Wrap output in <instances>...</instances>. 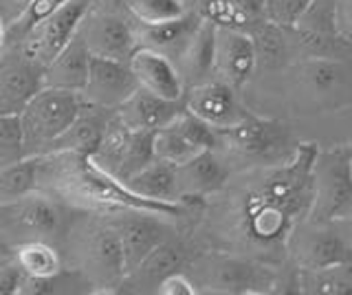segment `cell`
I'll return each instance as SVG.
<instances>
[{"label": "cell", "instance_id": "obj_1", "mask_svg": "<svg viewBox=\"0 0 352 295\" xmlns=\"http://www.w3.org/2000/svg\"><path fill=\"white\" fill-rule=\"evenodd\" d=\"M317 150L319 141L302 139L289 161L231 174L196 214L205 249L289 269V238L311 210Z\"/></svg>", "mask_w": 352, "mask_h": 295}, {"label": "cell", "instance_id": "obj_2", "mask_svg": "<svg viewBox=\"0 0 352 295\" xmlns=\"http://www.w3.org/2000/svg\"><path fill=\"white\" fill-rule=\"evenodd\" d=\"M251 113L280 119L295 130L304 124L346 119L352 111V60L300 58L256 73L240 89Z\"/></svg>", "mask_w": 352, "mask_h": 295}, {"label": "cell", "instance_id": "obj_3", "mask_svg": "<svg viewBox=\"0 0 352 295\" xmlns=\"http://www.w3.org/2000/svg\"><path fill=\"white\" fill-rule=\"evenodd\" d=\"M40 174H47L51 190L73 205L102 212H152L181 221L185 216H196L201 205L190 203H159L135 194L115 174L102 168L91 155L77 152H58L44 155Z\"/></svg>", "mask_w": 352, "mask_h": 295}, {"label": "cell", "instance_id": "obj_4", "mask_svg": "<svg viewBox=\"0 0 352 295\" xmlns=\"http://www.w3.org/2000/svg\"><path fill=\"white\" fill-rule=\"evenodd\" d=\"M194 287L198 293L216 295H269L297 293L295 271L269 267L238 254L218 249H203L187 262Z\"/></svg>", "mask_w": 352, "mask_h": 295}, {"label": "cell", "instance_id": "obj_5", "mask_svg": "<svg viewBox=\"0 0 352 295\" xmlns=\"http://www.w3.org/2000/svg\"><path fill=\"white\" fill-rule=\"evenodd\" d=\"M300 141L302 137L293 126L251 113L236 126L216 130L214 152L234 174L289 161L300 148Z\"/></svg>", "mask_w": 352, "mask_h": 295}, {"label": "cell", "instance_id": "obj_6", "mask_svg": "<svg viewBox=\"0 0 352 295\" xmlns=\"http://www.w3.org/2000/svg\"><path fill=\"white\" fill-rule=\"evenodd\" d=\"M313 201L308 218L344 221L352 214V163L348 141L319 144L313 161Z\"/></svg>", "mask_w": 352, "mask_h": 295}, {"label": "cell", "instance_id": "obj_7", "mask_svg": "<svg viewBox=\"0 0 352 295\" xmlns=\"http://www.w3.org/2000/svg\"><path fill=\"white\" fill-rule=\"evenodd\" d=\"M82 108L84 100L80 93L42 86L20 113L27 157L42 155L44 148L75 122Z\"/></svg>", "mask_w": 352, "mask_h": 295}, {"label": "cell", "instance_id": "obj_8", "mask_svg": "<svg viewBox=\"0 0 352 295\" xmlns=\"http://www.w3.org/2000/svg\"><path fill=\"white\" fill-rule=\"evenodd\" d=\"M286 251L293 271H308L352 260L346 221H313L304 216L295 225Z\"/></svg>", "mask_w": 352, "mask_h": 295}, {"label": "cell", "instance_id": "obj_9", "mask_svg": "<svg viewBox=\"0 0 352 295\" xmlns=\"http://www.w3.org/2000/svg\"><path fill=\"white\" fill-rule=\"evenodd\" d=\"M293 47L300 58L352 60V47L341 38L337 23V0H311L291 27Z\"/></svg>", "mask_w": 352, "mask_h": 295}, {"label": "cell", "instance_id": "obj_10", "mask_svg": "<svg viewBox=\"0 0 352 295\" xmlns=\"http://www.w3.org/2000/svg\"><path fill=\"white\" fill-rule=\"evenodd\" d=\"M91 5L93 0H69L53 16L44 20L42 25H38L22 38L25 40L22 56L40 64V67H47L80 31L88 12H91Z\"/></svg>", "mask_w": 352, "mask_h": 295}, {"label": "cell", "instance_id": "obj_11", "mask_svg": "<svg viewBox=\"0 0 352 295\" xmlns=\"http://www.w3.org/2000/svg\"><path fill=\"white\" fill-rule=\"evenodd\" d=\"M152 148L154 159L179 166V163L190 161L192 157L201 155L205 150H214L216 130L185 108L174 122L154 130Z\"/></svg>", "mask_w": 352, "mask_h": 295}, {"label": "cell", "instance_id": "obj_12", "mask_svg": "<svg viewBox=\"0 0 352 295\" xmlns=\"http://www.w3.org/2000/svg\"><path fill=\"white\" fill-rule=\"evenodd\" d=\"M183 102L187 111L198 119H203L214 130L236 126L251 115V111L242 102L240 93L214 78L185 89Z\"/></svg>", "mask_w": 352, "mask_h": 295}, {"label": "cell", "instance_id": "obj_13", "mask_svg": "<svg viewBox=\"0 0 352 295\" xmlns=\"http://www.w3.org/2000/svg\"><path fill=\"white\" fill-rule=\"evenodd\" d=\"M258 73V58L249 31L216 27L214 80L225 82L231 89L245 86Z\"/></svg>", "mask_w": 352, "mask_h": 295}, {"label": "cell", "instance_id": "obj_14", "mask_svg": "<svg viewBox=\"0 0 352 295\" xmlns=\"http://www.w3.org/2000/svg\"><path fill=\"white\" fill-rule=\"evenodd\" d=\"M137 89L139 82L135 73L130 71L128 62L93 56L88 82L80 95L86 104L106 108V111H115Z\"/></svg>", "mask_w": 352, "mask_h": 295}, {"label": "cell", "instance_id": "obj_15", "mask_svg": "<svg viewBox=\"0 0 352 295\" xmlns=\"http://www.w3.org/2000/svg\"><path fill=\"white\" fill-rule=\"evenodd\" d=\"M229 177V168L220 161L216 152L205 150L201 155L192 157L190 161L176 166L179 201L190 205H203L205 199H209V196L223 188Z\"/></svg>", "mask_w": 352, "mask_h": 295}, {"label": "cell", "instance_id": "obj_16", "mask_svg": "<svg viewBox=\"0 0 352 295\" xmlns=\"http://www.w3.org/2000/svg\"><path fill=\"white\" fill-rule=\"evenodd\" d=\"M172 218L152 214V212H128L124 221H119L115 227L119 229L121 245H124V265L126 278L137 271L150 251L161 245L168 236V223Z\"/></svg>", "mask_w": 352, "mask_h": 295}, {"label": "cell", "instance_id": "obj_17", "mask_svg": "<svg viewBox=\"0 0 352 295\" xmlns=\"http://www.w3.org/2000/svg\"><path fill=\"white\" fill-rule=\"evenodd\" d=\"M44 86V67L20 56L0 58V115H20Z\"/></svg>", "mask_w": 352, "mask_h": 295}, {"label": "cell", "instance_id": "obj_18", "mask_svg": "<svg viewBox=\"0 0 352 295\" xmlns=\"http://www.w3.org/2000/svg\"><path fill=\"white\" fill-rule=\"evenodd\" d=\"M128 67L135 73L141 89H146L154 95H161L165 100H183L185 95V84L176 64L163 56V53L148 49V47H137L130 53Z\"/></svg>", "mask_w": 352, "mask_h": 295}, {"label": "cell", "instance_id": "obj_19", "mask_svg": "<svg viewBox=\"0 0 352 295\" xmlns=\"http://www.w3.org/2000/svg\"><path fill=\"white\" fill-rule=\"evenodd\" d=\"M183 111V100H165V97L139 86L124 104L115 108V117L130 130H152L154 133V130L174 122Z\"/></svg>", "mask_w": 352, "mask_h": 295}, {"label": "cell", "instance_id": "obj_20", "mask_svg": "<svg viewBox=\"0 0 352 295\" xmlns=\"http://www.w3.org/2000/svg\"><path fill=\"white\" fill-rule=\"evenodd\" d=\"M84 40L93 56L128 62L130 53L137 49L135 27L115 14H95L88 20Z\"/></svg>", "mask_w": 352, "mask_h": 295}, {"label": "cell", "instance_id": "obj_21", "mask_svg": "<svg viewBox=\"0 0 352 295\" xmlns=\"http://www.w3.org/2000/svg\"><path fill=\"white\" fill-rule=\"evenodd\" d=\"M91 58L93 53L86 45L84 34L77 31L69 45L44 67V86L82 93L91 73Z\"/></svg>", "mask_w": 352, "mask_h": 295}, {"label": "cell", "instance_id": "obj_22", "mask_svg": "<svg viewBox=\"0 0 352 295\" xmlns=\"http://www.w3.org/2000/svg\"><path fill=\"white\" fill-rule=\"evenodd\" d=\"M106 108H97L84 102V108L75 122L64 130V133L53 139L51 144L44 148L42 155H58V152H77V155H93L97 146L102 144V137L106 133V126L110 122Z\"/></svg>", "mask_w": 352, "mask_h": 295}, {"label": "cell", "instance_id": "obj_23", "mask_svg": "<svg viewBox=\"0 0 352 295\" xmlns=\"http://www.w3.org/2000/svg\"><path fill=\"white\" fill-rule=\"evenodd\" d=\"M201 23H203V18L198 16L196 9H190L185 16L168 20V23H159V25H137L135 23L137 47L154 49V51L163 53V56H168L172 62H176Z\"/></svg>", "mask_w": 352, "mask_h": 295}, {"label": "cell", "instance_id": "obj_24", "mask_svg": "<svg viewBox=\"0 0 352 295\" xmlns=\"http://www.w3.org/2000/svg\"><path fill=\"white\" fill-rule=\"evenodd\" d=\"M214 51H216V25L203 18L187 47L176 60L185 89L214 78Z\"/></svg>", "mask_w": 352, "mask_h": 295}, {"label": "cell", "instance_id": "obj_25", "mask_svg": "<svg viewBox=\"0 0 352 295\" xmlns=\"http://www.w3.org/2000/svg\"><path fill=\"white\" fill-rule=\"evenodd\" d=\"M253 47H256V58H258V73H271L278 71L286 64L297 60V53L293 47V36L291 27H280L262 20L251 31Z\"/></svg>", "mask_w": 352, "mask_h": 295}, {"label": "cell", "instance_id": "obj_26", "mask_svg": "<svg viewBox=\"0 0 352 295\" xmlns=\"http://www.w3.org/2000/svg\"><path fill=\"white\" fill-rule=\"evenodd\" d=\"M3 210L9 214V221L16 227H25L27 232H33L38 236H53L62 225L60 205H55L49 196L38 192H31L25 199L5 205Z\"/></svg>", "mask_w": 352, "mask_h": 295}, {"label": "cell", "instance_id": "obj_27", "mask_svg": "<svg viewBox=\"0 0 352 295\" xmlns=\"http://www.w3.org/2000/svg\"><path fill=\"white\" fill-rule=\"evenodd\" d=\"M198 16L216 27L251 31L264 20V0H196Z\"/></svg>", "mask_w": 352, "mask_h": 295}, {"label": "cell", "instance_id": "obj_28", "mask_svg": "<svg viewBox=\"0 0 352 295\" xmlns=\"http://www.w3.org/2000/svg\"><path fill=\"white\" fill-rule=\"evenodd\" d=\"M192 260L190 249L183 243H179L176 238H165L161 245L154 247L146 260L137 267V271L132 273V280H139L141 284H152V287H159V282L163 278H168L174 271H185L187 262ZM157 291V289H154Z\"/></svg>", "mask_w": 352, "mask_h": 295}, {"label": "cell", "instance_id": "obj_29", "mask_svg": "<svg viewBox=\"0 0 352 295\" xmlns=\"http://www.w3.org/2000/svg\"><path fill=\"white\" fill-rule=\"evenodd\" d=\"M128 188L143 196L148 201L159 203H181L179 190H176V166L168 161L154 159L146 168L132 174L128 181H124Z\"/></svg>", "mask_w": 352, "mask_h": 295}, {"label": "cell", "instance_id": "obj_30", "mask_svg": "<svg viewBox=\"0 0 352 295\" xmlns=\"http://www.w3.org/2000/svg\"><path fill=\"white\" fill-rule=\"evenodd\" d=\"M88 260L95 267L97 276L106 282H119L126 278V265H124V245H121L119 229L104 227L91 238L88 245Z\"/></svg>", "mask_w": 352, "mask_h": 295}, {"label": "cell", "instance_id": "obj_31", "mask_svg": "<svg viewBox=\"0 0 352 295\" xmlns=\"http://www.w3.org/2000/svg\"><path fill=\"white\" fill-rule=\"evenodd\" d=\"M295 287L302 295H352V260L295 271Z\"/></svg>", "mask_w": 352, "mask_h": 295}, {"label": "cell", "instance_id": "obj_32", "mask_svg": "<svg viewBox=\"0 0 352 295\" xmlns=\"http://www.w3.org/2000/svg\"><path fill=\"white\" fill-rule=\"evenodd\" d=\"M44 155H29L0 168V207L11 205L38 190Z\"/></svg>", "mask_w": 352, "mask_h": 295}, {"label": "cell", "instance_id": "obj_33", "mask_svg": "<svg viewBox=\"0 0 352 295\" xmlns=\"http://www.w3.org/2000/svg\"><path fill=\"white\" fill-rule=\"evenodd\" d=\"M16 258L22 271L31 278H55L62 271L58 251L49 247L47 243H42V240L20 245L16 249Z\"/></svg>", "mask_w": 352, "mask_h": 295}, {"label": "cell", "instance_id": "obj_34", "mask_svg": "<svg viewBox=\"0 0 352 295\" xmlns=\"http://www.w3.org/2000/svg\"><path fill=\"white\" fill-rule=\"evenodd\" d=\"M126 12L137 25H159L190 12L183 0H124Z\"/></svg>", "mask_w": 352, "mask_h": 295}, {"label": "cell", "instance_id": "obj_35", "mask_svg": "<svg viewBox=\"0 0 352 295\" xmlns=\"http://www.w3.org/2000/svg\"><path fill=\"white\" fill-rule=\"evenodd\" d=\"M27 157L20 115H0V168Z\"/></svg>", "mask_w": 352, "mask_h": 295}, {"label": "cell", "instance_id": "obj_36", "mask_svg": "<svg viewBox=\"0 0 352 295\" xmlns=\"http://www.w3.org/2000/svg\"><path fill=\"white\" fill-rule=\"evenodd\" d=\"M69 0H29V5L25 9V14H22L18 20L14 29L18 31V34L25 38L29 31H33L38 25H42L44 20H47L49 16H53L55 12H58L60 7H64Z\"/></svg>", "mask_w": 352, "mask_h": 295}, {"label": "cell", "instance_id": "obj_37", "mask_svg": "<svg viewBox=\"0 0 352 295\" xmlns=\"http://www.w3.org/2000/svg\"><path fill=\"white\" fill-rule=\"evenodd\" d=\"M311 0H264V20L280 27H293Z\"/></svg>", "mask_w": 352, "mask_h": 295}, {"label": "cell", "instance_id": "obj_38", "mask_svg": "<svg viewBox=\"0 0 352 295\" xmlns=\"http://www.w3.org/2000/svg\"><path fill=\"white\" fill-rule=\"evenodd\" d=\"M159 295H196V287L187 271H174L168 278H163L157 287Z\"/></svg>", "mask_w": 352, "mask_h": 295}, {"label": "cell", "instance_id": "obj_39", "mask_svg": "<svg viewBox=\"0 0 352 295\" xmlns=\"http://www.w3.org/2000/svg\"><path fill=\"white\" fill-rule=\"evenodd\" d=\"M27 273L22 271L20 265H11L3 262L0 265V295H18L22 293V284H25Z\"/></svg>", "mask_w": 352, "mask_h": 295}, {"label": "cell", "instance_id": "obj_40", "mask_svg": "<svg viewBox=\"0 0 352 295\" xmlns=\"http://www.w3.org/2000/svg\"><path fill=\"white\" fill-rule=\"evenodd\" d=\"M339 34L352 47V0H337Z\"/></svg>", "mask_w": 352, "mask_h": 295}, {"label": "cell", "instance_id": "obj_41", "mask_svg": "<svg viewBox=\"0 0 352 295\" xmlns=\"http://www.w3.org/2000/svg\"><path fill=\"white\" fill-rule=\"evenodd\" d=\"M346 221V227H348V234H350V243H352V214L348 218H344Z\"/></svg>", "mask_w": 352, "mask_h": 295}, {"label": "cell", "instance_id": "obj_42", "mask_svg": "<svg viewBox=\"0 0 352 295\" xmlns=\"http://www.w3.org/2000/svg\"><path fill=\"white\" fill-rule=\"evenodd\" d=\"M3 40H5V29H3V23H0V47H3Z\"/></svg>", "mask_w": 352, "mask_h": 295}, {"label": "cell", "instance_id": "obj_43", "mask_svg": "<svg viewBox=\"0 0 352 295\" xmlns=\"http://www.w3.org/2000/svg\"><path fill=\"white\" fill-rule=\"evenodd\" d=\"M183 3H185L187 7H192V9H194V3H196V0H183Z\"/></svg>", "mask_w": 352, "mask_h": 295}, {"label": "cell", "instance_id": "obj_44", "mask_svg": "<svg viewBox=\"0 0 352 295\" xmlns=\"http://www.w3.org/2000/svg\"><path fill=\"white\" fill-rule=\"evenodd\" d=\"M348 146H350V163H352V139L348 141Z\"/></svg>", "mask_w": 352, "mask_h": 295}, {"label": "cell", "instance_id": "obj_45", "mask_svg": "<svg viewBox=\"0 0 352 295\" xmlns=\"http://www.w3.org/2000/svg\"><path fill=\"white\" fill-rule=\"evenodd\" d=\"M348 115H350V117H352V111H350V113H348Z\"/></svg>", "mask_w": 352, "mask_h": 295}, {"label": "cell", "instance_id": "obj_46", "mask_svg": "<svg viewBox=\"0 0 352 295\" xmlns=\"http://www.w3.org/2000/svg\"><path fill=\"white\" fill-rule=\"evenodd\" d=\"M0 265H3V260H0Z\"/></svg>", "mask_w": 352, "mask_h": 295}]
</instances>
